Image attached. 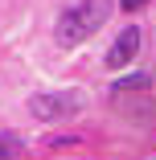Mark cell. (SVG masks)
Listing matches in <instances>:
<instances>
[{
    "label": "cell",
    "instance_id": "6da1fadb",
    "mask_svg": "<svg viewBox=\"0 0 156 160\" xmlns=\"http://www.w3.org/2000/svg\"><path fill=\"white\" fill-rule=\"evenodd\" d=\"M107 12H111L107 0H78L74 8H66L58 17V41L62 45H82L86 37H95L107 25Z\"/></svg>",
    "mask_w": 156,
    "mask_h": 160
},
{
    "label": "cell",
    "instance_id": "7a4b0ae2",
    "mask_svg": "<svg viewBox=\"0 0 156 160\" xmlns=\"http://www.w3.org/2000/svg\"><path fill=\"white\" fill-rule=\"evenodd\" d=\"M86 107V94L82 90H41L29 99V115H37L41 123H62V119H74Z\"/></svg>",
    "mask_w": 156,
    "mask_h": 160
},
{
    "label": "cell",
    "instance_id": "3957f363",
    "mask_svg": "<svg viewBox=\"0 0 156 160\" xmlns=\"http://www.w3.org/2000/svg\"><path fill=\"white\" fill-rule=\"evenodd\" d=\"M136 53H140V29L132 25V29H123V33L115 37V45L107 49V70H123Z\"/></svg>",
    "mask_w": 156,
    "mask_h": 160
},
{
    "label": "cell",
    "instance_id": "277c9868",
    "mask_svg": "<svg viewBox=\"0 0 156 160\" xmlns=\"http://www.w3.org/2000/svg\"><path fill=\"white\" fill-rule=\"evenodd\" d=\"M0 160H21V140L17 136H0Z\"/></svg>",
    "mask_w": 156,
    "mask_h": 160
},
{
    "label": "cell",
    "instance_id": "5b68a950",
    "mask_svg": "<svg viewBox=\"0 0 156 160\" xmlns=\"http://www.w3.org/2000/svg\"><path fill=\"white\" fill-rule=\"evenodd\" d=\"M144 4V0H123V8H140Z\"/></svg>",
    "mask_w": 156,
    "mask_h": 160
}]
</instances>
